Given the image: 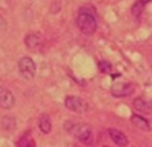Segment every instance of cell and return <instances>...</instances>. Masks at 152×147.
Returning <instances> with one entry per match:
<instances>
[{
    "instance_id": "obj_3",
    "label": "cell",
    "mask_w": 152,
    "mask_h": 147,
    "mask_svg": "<svg viewBox=\"0 0 152 147\" xmlns=\"http://www.w3.org/2000/svg\"><path fill=\"white\" fill-rule=\"evenodd\" d=\"M18 68H19L20 75L23 76L24 79H27V80L35 78V74H36V64H35V62L32 60L29 56H24V58H21L20 60H19Z\"/></svg>"
},
{
    "instance_id": "obj_7",
    "label": "cell",
    "mask_w": 152,
    "mask_h": 147,
    "mask_svg": "<svg viewBox=\"0 0 152 147\" xmlns=\"http://www.w3.org/2000/svg\"><path fill=\"white\" fill-rule=\"evenodd\" d=\"M108 134H110V138L115 145H118L119 147H126L128 145V138L124 132H121L120 130L116 129H110L108 130Z\"/></svg>"
},
{
    "instance_id": "obj_2",
    "label": "cell",
    "mask_w": 152,
    "mask_h": 147,
    "mask_svg": "<svg viewBox=\"0 0 152 147\" xmlns=\"http://www.w3.org/2000/svg\"><path fill=\"white\" fill-rule=\"evenodd\" d=\"M64 106H66L69 111H74V112H77V114H84L89 110L88 103L84 99H81V98L75 96V95L67 96L66 100H64Z\"/></svg>"
},
{
    "instance_id": "obj_9",
    "label": "cell",
    "mask_w": 152,
    "mask_h": 147,
    "mask_svg": "<svg viewBox=\"0 0 152 147\" xmlns=\"http://www.w3.org/2000/svg\"><path fill=\"white\" fill-rule=\"evenodd\" d=\"M131 122H132V124H134V126H136L137 129L143 130V131H150V130H151L150 122H148L145 118L140 116V115H136V114H135V115H132L131 116Z\"/></svg>"
},
{
    "instance_id": "obj_11",
    "label": "cell",
    "mask_w": 152,
    "mask_h": 147,
    "mask_svg": "<svg viewBox=\"0 0 152 147\" xmlns=\"http://www.w3.org/2000/svg\"><path fill=\"white\" fill-rule=\"evenodd\" d=\"M150 1L151 0H137V1L132 5V10H131L134 18H140L142 13H143V11H144V8H145V4L150 3Z\"/></svg>"
},
{
    "instance_id": "obj_8",
    "label": "cell",
    "mask_w": 152,
    "mask_h": 147,
    "mask_svg": "<svg viewBox=\"0 0 152 147\" xmlns=\"http://www.w3.org/2000/svg\"><path fill=\"white\" fill-rule=\"evenodd\" d=\"M134 108L142 114H151L152 112V103L145 100L144 98H136L134 100Z\"/></svg>"
},
{
    "instance_id": "obj_10",
    "label": "cell",
    "mask_w": 152,
    "mask_h": 147,
    "mask_svg": "<svg viewBox=\"0 0 152 147\" xmlns=\"http://www.w3.org/2000/svg\"><path fill=\"white\" fill-rule=\"evenodd\" d=\"M39 129L44 134H50L51 130H52V123H51V119L47 114H43L39 118Z\"/></svg>"
},
{
    "instance_id": "obj_5",
    "label": "cell",
    "mask_w": 152,
    "mask_h": 147,
    "mask_svg": "<svg viewBox=\"0 0 152 147\" xmlns=\"http://www.w3.org/2000/svg\"><path fill=\"white\" fill-rule=\"evenodd\" d=\"M135 88L132 83H115L111 88L113 96L116 98H124V96H129L131 94H134Z\"/></svg>"
},
{
    "instance_id": "obj_14",
    "label": "cell",
    "mask_w": 152,
    "mask_h": 147,
    "mask_svg": "<svg viewBox=\"0 0 152 147\" xmlns=\"http://www.w3.org/2000/svg\"><path fill=\"white\" fill-rule=\"evenodd\" d=\"M99 70L104 74H110L111 70H112V66H111V63L107 60H100L99 62Z\"/></svg>"
},
{
    "instance_id": "obj_4",
    "label": "cell",
    "mask_w": 152,
    "mask_h": 147,
    "mask_svg": "<svg viewBox=\"0 0 152 147\" xmlns=\"http://www.w3.org/2000/svg\"><path fill=\"white\" fill-rule=\"evenodd\" d=\"M71 132L74 134V137L76 139L83 142V143H88L92 138V130L88 124H81V123L75 124L74 123L72 124Z\"/></svg>"
},
{
    "instance_id": "obj_12",
    "label": "cell",
    "mask_w": 152,
    "mask_h": 147,
    "mask_svg": "<svg viewBox=\"0 0 152 147\" xmlns=\"http://www.w3.org/2000/svg\"><path fill=\"white\" fill-rule=\"evenodd\" d=\"M26 46L29 48V50H36L40 46V37L37 36L36 34H29L26 36Z\"/></svg>"
},
{
    "instance_id": "obj_1",
    "label": "cell",
    "mask_w": 152,
    "mask_h": 147,
    "mask_svg": "<svg viewBox=\"0 0 152 147\" xmlns=\"http://www.w3.org/2000/svg\"><path fill=\"white\" fill-rule=\"evenodd\" d=\"M79 29L86 35H92L97 28V20L91 8H80L76 19Z\"/></svg>"
},
{
    "instance_id": "obj_6",
    "label": "cell",
    "mask_w": 152,
    "mask_h": 147,
    "mask_svg": "<svg viewBox=\"0 0 152 147\" xmlns=\"http://www.w3.org/2000/svg\"><path fill=\"white\" fill-rule=\"evenodd\" d=\"M15 103V98H13L12 92L8 88L0 86V107L1 108H11Z\"/></svg>"
},
{
    "instance_id": "obj_13",
    "label": "cell",
    "mask_w": 152,
    "mask_h": 147,
    "mask_svg": "<svg viewBox=\"0 0 152 147\" xmlns=\"http://www.w3.org/2000/svg\"><path fill=\"white\" fill-rule=\"evenodd\" d=\"M1 127L4 130H12L15 127V119L12 116H4L1 119Z\"/></svg>"
},
{
    "instance_id": "obj_15",
    "label": "cell",
    "mask_w": 152,
    "mask_h": 147,
    "mask_svg": "<svg viewBox=\"0 0 152 147\" xmlns=\"http://www.w3.org/2000/svg\"><path fill=\"white\" fill-rule=\"evenodd\" d=\"M104 147H108V146H104Z\"/></svg>"
}]
</instances>
